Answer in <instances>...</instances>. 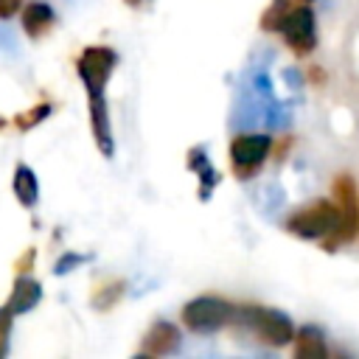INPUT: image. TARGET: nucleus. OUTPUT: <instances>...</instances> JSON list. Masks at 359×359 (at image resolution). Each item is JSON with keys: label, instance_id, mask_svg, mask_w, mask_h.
<instances>
[{"label": "nucleus", "instance_id": "423d86ee", "mask_svg": "<svg viewBox=\"0 0 359 359\" xmlns=\"http://www.w3.org/2000/svg\"><path fill=\"white\" fill-rule=\"evenodd\" d=\"M286 39V45L294 53H309L317 45V22H314V11L309 6H297L289 8V14L283 17L280 28H278Z\"/></svg>", "mask_w": 359, "mask_h": 359}, {"label": "nucleus", "instance_id": "9d476101", "mask_svg": "<svg viewBox=\"0 0 359 359\" xmlns=\"http://www.w3.org/2000/svg\"><path fill=\"white\" fill-rule=\"evenodd\" d=\"M294 339H297L294 353H297L300 359H325V356H328L325 337H323V331H320L317 325H303Z\"/></svg>", "mask_w": 359, "mask_h": 359}, {"label": "nucleus", "instance_id": "4468645a", "mask_svg": "<svg viewBox=\"0 0 359 359\" xmlns=\"http://www.w3.org/2000/svg\"><path fill=\"white\" fill-rule=\"evenodd\" d=\"M286 14H289V0H272V6L264 11L261 22H264V28H266V31H278Z\"/></svg>", "mask_w": 359, "mask_h": 359}, {"label": "nucleus", "instance_id": "0eeeda50", "mask_svg": "<svg viewBox=\"0 0 359 359\" xmlns=\"http://www.w3.org/2000/svg\"><path fill=\"white\" fill-rule=\"evenodd\" d=\"M269 149H272V137L269 135H258V132L238 135L230 143V163L241 177H250L255 168H261V163L266 160Z\"/></svg>", "mask_w": 359, "mask_h": 359}, {"label": "nucleus", "instance_id": "dca6fc26", "mask_svg": "<svg viewBox=\"0 0 359 359\" xmlns=\"http://www.w3.org/2000/svg\"><path fill=\"white\" fill-rule=\"evenodd\" d=\"M48 112H50V104H39L36 109H28L25 118H17V126H20V129H31V126H36L42 118H48Z\"/></svg>", "mask_w": 359, "mask_h": 359}, {"label": "nucleus", "instance_id": "39448f33", "mask_svg": "<svg viewBox=\"0 0 359 359\" xmlns=\"http://www.w3.org/2000/svg\"><path fill=\"white\" fill-rule=\"evenodd\" d=\"M118 65V53L107 45H90L79 56V76L87 87V93H104L112 70Z\"/></svg>", "mask_w": 359, "mask_h": 359}, {"label": "nucleus", "instance_id": "f8f14e48", "mask_svg": "<svg viewBox=\"0 0 359 359\" xmlns=\"http://www.w3.org/2000/svg\"><path fill=\"white\" fill-rule=\"evenodd\" d=\"M11 185H14V196L20 199L22 208H34V205H36V199H39V182H36L34 168H28V165H17Z\"/></svg>", "mask_w": 359, "mask_h": 359}, {"label": "nucleus", "instance_id": "9b49d317", "mask_svg": "<svg viewBox=\"0 0 359 359\" xmlns=\"http://www.w3.org/2000/svg\"><path fill=\"white\" fill-rule=\"evenodd\" d=\"M53 22H56V14H53V8H50L48 3H42V0H34V3L25 8V14H22V28H25L28 36H42Z\"/></svg>", "mask_w": 359, "mask_h": 359}, {"label": "nucleus", "instance_id": "f257e3e1", "mask_svg": "<svg viewBox=\"0 0 359 359\" xmlns=\"http://www.w3.org/2000/svg\"><path fill=\"white\" fill-rule=\"evenodd\" d=\"M292 123V112L289 104L278 101L272 93V81L266 67H252L241 87H238V98L233 107V126L236 129H286Z\"/></svg>", "mask_w": 359, "mask_h": 359}, {"label": "nucleus", "instance_id": "ddd939ff", "mask_svg": "<svg viewBox=\"0 0 359 359\" xmlns=\"http://www.w3.org/2000/svg\"><path fill=\"white\" fill-rule=\"evenodd\" d=\"M188 165L194 168V171H199L202 174V188H199V196L202 199H208V194H210V188H216V182H219V174L208 165V160H205V149L199 146V149H194L191 154H188Z\"/></svg>", "mask_w": 359, "mask_h": 359}, {"label": "nucleus", "instance_id": "1a4fd4ad", "mask_svg": "<svg viewBox=\"0 0 359 359\" xmlns=\"http://www.w3.org/2000/svg\"><path fill=\"white\" fill-rule=\"evenodd\" d=\"M146 351L154 353V356H165V353L180 351V331H177V325H171L165 320L154 323L149 328V334H146Z\"/></svg>", "mask_w": 359, "mask_h": 359}, {"label": "nucleus", "instance_id": "6ab92c4d", "mask_svg": "<svg viewBox=\"0 0 359 359\" xmlns=\"http://www.w3.org/2000/svg\"><path fill=\"white\" fill-rule=\"evenodd\" d=\"M3 123H6V121H3V118H0V126H3Z\"/></svg>", "mask_w": 359, "mask_h": 359}, {"label": "nucleus", "instance_id": "7ed1b4c3", "mask_svg": "<svg viewBox=\"0 0 359 359\" xmlns=\"http://www.w3.org/2000/svg\"><path fill=\"white\" fill-rule=\"evenodd\" d=\"M236 320H238L247 331H252L258 339H264L266 345L280 348V345H289V342L294 339V325H292V320H289L283 311H278V309H266V306H241V309H236Z\"/></svg>", "mask_w": 359, "mask_h": 359}, {"label": "nucleus", "instance_id": "f3484780", "mask_svg": "<svg viewBox=\"0 0 359 359\" xmlns=\"http://www.w3.org/2000/svg\"><path fill=\"white\" fill-rule=\"evenodd\" d=\"M22 0H0V20H11L20 11Z\"/></svg>", "mask_w": 359, "mask_h": 359}, {"label": "nucleus", "instance_id": "20e7f679", "mask_svg": "<svg viewBox=\"0 0 359 359\" xmlns=\"http://www.w3.org/2000/svg\"><path fill=\"white\" fill-rule=\"evenodd\" d=\"M233 317H236V309L222 297H196L182 309V323L196 334H213L224 328Z\"/></svg>", "mask_w": 359, "mask_h": 359}, {"label": "nucleus", "instance_id": "f03ea898", "mask_svg": "<svg viewBox=\"0 0 359 359\" xmlns=\"http://www.w3.org/2000/svg\"><path fill=\"white\" fill-rule=\"evenodd\" d=\"M339 227H342V210H339V205L325 202V199H317L314 205L292 213L286 222V230L294 233L297 238H331L334 236L331 250L337 244Z\"/></svg>", "mask_w": 359, "mask_h": 359}, {"label": "nucleus", "instance_id": "2eb2a0df", "mask_svg": "<svg viewBox=\"0 0 359 359\" xmlns=\"http://www.w3.org/2000/svg\"><path fill=\"white\" fill-rule=\"evenodd\" d=\"M11 311H8V306L6 309H0V359L8 353V337H11Z\"/></svg>", "mask_w": 359, "mask_h": 359}, {"label": "nucleus", "instance_id": "6e6552de", "mask_svg": "<svg viewBox=\"0 0 359 359\" xmlns=\"http://www.w3.org/2000/svg\"><path fill=\"white\" fill-rule=\"evenodd\" d=\"M39 300H42V283L34 280V278L20 275V278L14 280V289H11V297H8L6 306H8L11 314H25V311H31Z\"/></svg>", "mask_w": 359, "mask_h": 359}, {"label": "nucleus", "instance_id": "a211bd4d", "mask_svg": "<svg viewBox=\"0 0 359 359\" xmlns=\"http://www.w3.org/2000/svg\"><path fill=\"white\" fill-rule=\"evenodd\" d=\"M126 3H129V6H140L143 0H126Z\"/></svg>", "mask_w": 359, "mask_h": 359}]
</instances>
